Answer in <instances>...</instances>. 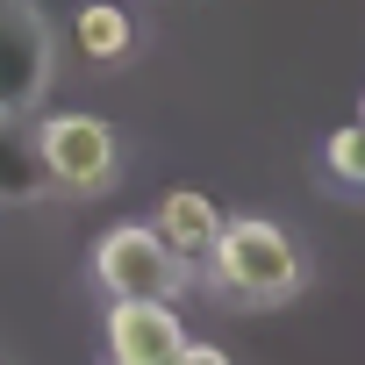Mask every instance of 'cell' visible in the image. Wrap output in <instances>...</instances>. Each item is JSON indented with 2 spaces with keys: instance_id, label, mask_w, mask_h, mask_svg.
Wrapping results in <instances>:
<instances>
[{
  "instance_id": "cell-4",
  "label": "cell",
  "mask_w": 365,
  "mask_h": 365,
  "mask_svg": "<svg viewBox=\"0 0 365 365\" xmlns=\"http://www.w3.org/2000/svg\"><path fill=\"white\" fill-rule=\"evenodd\" d=\"M51 79V29L36 0H0V122H15Z\"/></svg>"
},
{
  "instance_id": "cell-10",
  "label": "cell",
  "mask_w": 365,
  "mask_h": 365,
  "mask_svg": "<svg viewBox=\"0 0 365 365\" xmlns=\"http://www.w3.org/2000/svg\"><path fill=\"white\" fill-rule=\"evenodd\" d=\"M172 365H237V358H230L222 344H194V336H187V344H179V358H172Z\"/></svg>"
},
{
  "instance_id": "cell-11",
  "label": "cell",
  "mask_w": 365,
  "mask_h": 365,
  "mask_svg": "<svg viewBox=\"0 0 365 365\" xmlns=\"http://www.w3.org/2000/svg\"><path fill=\"white\" fill-rule=\"evenodd\" d=\"M358 122H365V101H358Z\"/></svg>"
},
{
  "instance_id": "cell-5",
  "label": "cell",
  "mask_w": 365,
  "mask_h": 365,
  "mask_svg": "<svg viewBox=\"0 0 365 365\" xmlns=\"http://www.w3.org/2000/svg\"><path fill=\"white\" fill-rule=\"evenodd\" d=\"M187 344L172 301H115L108 308V365H172Z\"/></svg>"
},
{
  "instance_id": "cell-1",
  "label": "cell",
  "mask_w": 365,
  "mask_h": 365,
  "mask_svg": "<svg viewBox=\"0 0 365 365\" xmlns=\"http://www.w3.org/2000/svg\"><path fill=\"white\" fill-rule=\"evenodd\" d=\"M208 279L244 308H279L301 294V244L265 215H230L208 251Z\"/></svg>"
},
{
  "instance_id": "cell-3",
  "label": "cell",
  "mask_w": 365,
  "mask_h": 365,
  "mask_svg": "<svg viewBox=\"0 0 365 365\" xmlns=\"http://www.w3.org/2000/svg\"><path fill=\"white\" fill-rule=\"evenodd\" d=\"M36 165L51 187L65 194H108L115 187V172H122V136L101 122V115H51L36 129Z\"/></svg>"
},
{
  "instance_id": "cell-8",
  "label": "cell",
  "mask_w": 365,
  "mask_h": 365,
  "mask_svg": "<svg viewBox=\"0 0 365 365\" xmlns=\"http://www.w3.org/2000/svg\"><path fill=\"white\" fill-rule=\"evenodd\" d=\"M43 187H51V179L36 165V143H22V136L0 129V201H36Z\"/></svg>"
},
{
  "instance_id": "cell-6",
  "label": "cell",
  "mask_w": 365,
  "mask_h": 365,
  "mask_svg": "<svg viewBox=\"0 0 365 365\" xmlns=\"http://www.w3.org/2000/svg\"><path fill=\"white\" fill-rule=\"evenodd\" d=\"M222 222H230V215H222V201H215V194H201V187H172V194L158 201V215H150V230H158L179 258H187V265L215 251Z\"/></svg>"
},
{
  "instance_id": "cell-7",
  "label": "cell",
  "mask_w": 365,
  "mask_h": 365,
  "mask_svg": "<svg viewBox=\"0 0 365 365\" xmlns=\"http://www.w3.org/2000/svg\"><path fill=\"white\" fill-rule=\"evenodd\" d=\"M72 43L93 65H122L136 51V22H129V8H115V0H86V8L72 15Z\"/></svg>"
},
{
  "instance_id": "cell-2",
  "label": "cell",
  "mask_w": 365,
  "mask_h": 365,
  "mask_svg": "<svg viewBox=\"0 0 365 365\" xmlns=\"http://www.w3.org/2000/svg\"><path fill=\"white\" fill-rule=\"evenodd\" d=\"M93 279L108 301H179L187 258H179L150 222H115L93 237Z\"/></svg>"
},
{
  "instance_id": "cell-9",
  "label": "cell",
  "mask_w": 365,
  "mask_h": 365,
  "mask_svg": "<svg viewBox=\"0 0 365 365\" xmlns=\"http://www.w3.org/2000/svg\"><path fill=\"white\" fill-rule=\"evenodd\" d=\"M322 165H329V179H344V187H365V122H344V129H329V143H322Z\"/></svg>"
}]
</instances>
